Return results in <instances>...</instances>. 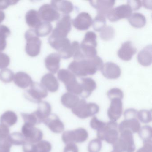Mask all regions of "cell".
I'll use <instances>...</instances> for the list:
<instances>
[{"mask_svg":"<svg viewBox=\"0 0 152 152\" xmlns=\"http://www.w3.org/2000/svg\"><path fill=\"white\" fill-rule=\"evenodd\" d=\"M22 134L26 140V143H38L43 137V133L41 130L35 126L24 124L22 128Z\"/></svg>","mask_w":152,"mask_h":152,"instance_id":"obj_10","label":"cell"},{"mask_svg":"<svg viewBox=\"0 0 152 152\" xmlns=\"http://www.w3.org/2000/svg\"><path fill=\"white\" fill-rule=\"evenodd\" d=\"M12 145L7 138L0 142V152H10Z\"/></svg>","mask_w":152,"mask_h":152,"instance_id":"obj_48","label":"cell"},{"mask_svg":"<svg viewBox=\"0 0 152 152\" xmlns=\"http://www.w3.org/2000/svg\"><path fill=\"white\" fill-rule=\"evenodd\" d=\"M150 1H142L143 6L146 8L148 9H152V2L149 3Z\"/></svg>","mask_w":152,"mask_h":152,"instance_id":"obj_53","label":"cell"},{"mask_svg":"<svg viewBox=\"0 0 152 152\" xmlns=\"http://www.w3.org/2000/svg\"><path fill=\"white\" fill-rule=\"evenodd\" d=\"M102 59L96 56L92 58L74 60L70 63L68 69L75 76L83 77L95 74L103 66Z\"/></svg>","mask_w":152,"mask_h":152,"instance_id":"obj_1","label":"cell"},{"mask_svg":"<svg viewBox=\"0 0 152 152\" xmlns=\"http://www.w3.org/2000/svg\"><path fill=\"white\" fill-rule=\"evenodd\" d=\"M10 59L7 54L0 52V69H5L9 66Z\"/></svg>","mask_w":152,"mask_h":152,"instance_id":"obj_45","label":"cell"},{"mask_svg":"<svg viewBox=\"0 0 152 152\" xmlns=\"http://www.w3.org/2000/svg\"><path fill=\"white\" fill-rule=\"evenodd\" d=\"M38 12L41 20L43 22L50 23L60 18L59 12L51 4L42 5Z\"/></svg>","mask_w":152,"mask_h":152,"instance_id":"obj_12","label":"cell"},{"mask_svg":"<svg viewBox=\"0 0 152 152\" xmlns=\"http://www.w3.org/2000/svg\"><path fill=\"white\" fill-rule=\"evenodd\" d=\"M48 95V91L41 83L34 82L30 86V88L24 93L26 99L38 104L41 102L42 99L47 97Z\"/></svg>","mask_w":152,"mask_h":152,"instance_id":"obj_8","label":"cell"},{"mask_svg":"<svg viewBox=\"0 0 152 152\" xmlns=\"http://www.w3.org/2000/svg\"><path fill=\"white\" fill-rule=\"evenodd\" d=\"M96 39V34L93 32L88 31L85 34L80 47L82 52L86 58H92L97 56Z\"/></svg>","mask_w":152,"mask_h":152,"instance_id":"obj_6","label":"cell"},{"mask_svg":"<svg viewBox=\"0 0 152 152\" xmlns=\"http://www.w3.org/2000/svg\"><path fill=\"white\" fill-rule=\"evenodd\" d=\"M106 123L99 120L96 116H94L91 120L90 126L92 129L98 131L103 129L105 126Z\"/></svg>","mask_w":152,"mask_h":152,"instance_id":"obj_44","label":"cell"},{"mask_svg":"<svg viewBox=\"0 0 152 152\" xmlns=\"http://www.w3.org/2000/svg\"><path fill=\"white\" fill-rule=\"evenodd\" d=\"M18 2V1H0V10L6 9L9 6L15 5Z\"/></svg>","mask_w":152,"mask_h":152,"instance_id":"obj_51","label":"cell"},{"mask_svg":"<svg viewBox=\"0 0 152 152\" xmlns=\"http://www.w3.org/2000/svg\"><path fill=\"white\" fill-rule=\"evenodd\" d=\"M100 71L105 78L110 80L118 79L121 73L120 66L116 64L111 62H107L104 64Z\"/></svg>","mask_w":152,"mask_h":152,"instance_id":"obj_14","label":"cell"},{"mask_svg":"<svg viewBox=\"0 0 152 152\" xmlns=\"http://www.w3.org/2000/svg\"><path fill=\"white\" fill-rule=\"evenodd\" d=\"M50 4L58 12H61L64 15H69L73 10V5L69 1H52Z\"/></svg>","mask_w":152,"mask_h":152,"instance_id":"obj_27","label":"cell"},{"mask_svg":"<svg viewBox=\"0 0 152 152\" xmlns=\"http://www.w3.org/2000/svg\"><path fill=\"white\" fill-rule=\"evenodd\" d=\"M17 121V115L13 111H7L0 117L1 124L6 125L8 127L15 125Z\"/></svg>","mask_w":152,"mask_h":152,"instance_id":"obj_32","label":"cell"},{"mask_svg":"<svg viewBox=\"0 0 152 152\" xmlns=\"http://www.w3.org/2000/svg\"><path fill=\"white\" fill-rule=\"evenodd\" d=\"M25 38L26 41V53L32 57L37 56L40 53L42 42L35 33L34 29L27 30L25 34Z\"/></svg>","mask_w":152,"mask_h":152,"instance_id":"obj_5","label":"cell"},{"mask_svg":"<svg viewBox=\"0 0 152 152\" xmlns=\"http://www.w3.org/2000/svg\"><path fill=\"white\" fill-rule=\"evenodd\" d=\"M88 137V133L85 129L79 128L73 130L66 131L62 134V140L65 144L83 143Z\"/></svg>","mask_w":152,"mask_h":152,"instance_id":"obj_9","label":"cell"},{"mask_svg":"<svg viewBox=\"0 0 152 152\" xmlns=\"http://www.w3.org/2000/svg\"><path fill=\"white\" fill-rule=\"evenodd\" d=\"M15 74L10 69L5 68L0 71V80L5 83H9L14 80Z\"/></svg>","mask_w":152,"mask_h":152,"instance_id":"obj_40","label":"cell"},{"mask_svg":"<svg viewBox=\"0 0 152 152\" xmlns=\"http://www.w3.org/2000/svg\"><path fill=\"white\" fill-rule=\"evenodd\" d=\"M137 112L134 108H129L125 110L124 113V120L137 119Z\"/></svg>","mask_w":152,"mask_h":152,"instance_id":"obj_46","label":"cell"},{"mask_svg":"<svg viewBox=\"0 0 152 152\" xmlns=\"http://www.w3.org/2000/svg\"><path fill=\"white\" fill-rule=\"evenodd\" d=\"M138 133L143 141L152 140V129L151 126L148 125L142 126Z\"/></svg>","mask_w":152,"mask_h":152,"instance_id":"obj_37","label":"cell"},{"mask_svg":"<svg viewBox=\"0 0 152 152\" xmlns=\"http://www.w3.org/2000/svg\"><path fill=\"white\" fill-rule=\"evenodd\" d=\"M40 123L43 122L51 114V105L47 101H42L39 103V107L34 112Z\"/></svg>","mask_w":152,"mask_h":152,"instance_id":"obj_25","label":"cell"},{"mask_svg":"<svg viewBox=\"0 0 152 152\" xmlns=\"http://www.w3.org/2000/svg\"><path fill=\"white\" fill-rule=\"evenodd\" d=\"M52 30V26L50 23L42 22L41 23L34 29L37 36L45 37L50 34Z\"/></svg>","mask_w":152,"mask_h":152,"instance_id":"obj_33","label":"cell"},{"mask_svg":"<svg viewBox=\"0 0 152 152\" xmlns=\"http://www.w3.org/2000/svg\"><path fill=\"white\" fill-rule=\"evenodd\" d=\"M132 12V10L129 5L123 4L112 9L108 12L107 17L111 22H117L123 18H129Z\"/></svg>","mask_w":152,"mask_h":152,"instance_id":"obj_11","label":"cell"},{"mask_svg":"<svg viewBox=\"0 0 152 152\" xmlns=\"http://www.w3.org/2000/svg\"><path fill=\"white\" fill-rule=\"evenodd\" d=\"M107 96L110 100L115 99H122L124 97V94L121 90L118 88H113L108 91Z\"/></svg>","mask_w":152,"mask_h":152,"instance_id":"obj_43","label":"cell"},{"mask_svg":"<svg viewBox=\"0 0 152 152\" xmlns=\"http://www.w3.org/2000/svg\"><path fill=\"white\" fill-rule=\"evenodd\" d=\"M64 152H79V149L75 143H68L66 144Z\"/></svg>","mask_w":152,"mask_h":152,"instance_id":"obj_52","label":"cell"},{"mask_svg":"<svg viewBox=\"0 0 152 152\" xmlns=\"http://www.w3.org/2000/svg\"><path fill=\"white\" fill-rule=\"evenodd\" d=\"M11 34L9 28L6 26L0 25V52L3 51L7 46V39Z\"/></svg>","mask_w":152,"mask_h":152,"instance_id":"obj_34","label":"cell"},{"mask_svg":"<svg viewBox=\"0 0 152 152\" xmlns=\"http://www.w3.org/2000/svg\"><path fill=\"white\" fill-rule=\"evenodd\" d=\"M5 18H6L5 13L2 10H0V24L5 20Z\"/></svg>","mask_w":152,"mask_h":152,"instance_id":"obj_54","label":"cell"},{"mask_svg":"<svg viewBox=\"0 0 152 152\" xmlns=\"http://www.w3.org/2000/svg\"><path fill=\"white\" fill-rule=\"evenodd\" d=\"M102 141L98 138L91 140L88 145V152H99L102 149Z\"/></svg>","mask_w":152,"mask_h":152,"instance_id":"obj_42","label":"cell"},{"mask_svg":"<svg viewBox=\"0 0 152 152\" xmlns=\"http://www.w3.org/2000/svg\"><path fill=\"white\" fill-rule=\"evenodd\" d=\"M152 45H149L140 51L137 55V60L144 66H148L152 64Z\"/></svg>","mask_w":152,"mask_h":152,"instance_id":"obj_26","label":"cell"},{"mask_svg":"<svg viewBox=\"0 0 152 152\" xmlns=\"http://www.w3.org/2000/svg\"><path fill=\"white\" fill-rule=\"evenodd\" d=\"M21 115L26 124L35 126L36 124H40L34 112L31 113H21Z\"/></svg>","mask_w":152,"mask_h":152,"instance_id":"obj_38","label":"cell"},{"mask_svg":"<svg viewBox=\"0 0 152 152\" xmlns=\"http://www.w3.org/2000/svg\"><path fill=\"white\" fill-rule=\"evenodd\" d=\"M72 29V19L69 15H64L56 24L50 37L54 39L66 38Z\"/></svg>","mask_w":152,"mask_h":152,"instance_id":"obj_7","label":"cell"},{"mask_svg":"<svg viewBox=\"0 0 152 152\" xmlns=\"http://www.w3.org/2000/svg\"><path fill=\"white\" fill-rule=\"evenodd\" d=\"M58 78L66 86L77 80L76 77L72 72L66 69H61L58 72Z\"/></svg>","mask_w":152,"mask_h":152,"instance_id":"obj_29","label":"cell"},{"mask_svg":"<svg viewBox=\"0 0 152 152\" xmlns=\"http://www.w3.org/2000/svg\"><path fill=\"white\" fill-rule=\"evenodd\" d=\"M80 100L78 96L68 92L63 94L61 98L62 104L69 109H72L74 107Z\"/></svg>","mask_w":152,"mask_h":152,"instance_id":"obj_28","label":"cell"},{"mask_svg":"<svg viewBox=\"0 0 152 152\" xmlns=\"http://www.w3.org/2000/svg\"><path fill=\"white\" fill-rule=\"evenodd\" d=\"M91 5L96 9L97 11V15L106 17L107 14L113 9L115 3V1H90Z\"/></svg>","mask_w":152,"mask_h":152,"instance_id":"obj_16","label":"cell"},{"mask_svg":"<svg viewBox=\"0 0 152 152\" xmlns=\"http://www.w3.org/2000/svg\"><path fill=\"white\" fill-rule=\"evenodd\" d=\"M127 4L129 5L132 10H133L139 9L141 7L142 4V1H140L132 0V1H127Z\"/></svg>","mask_w":152,"mask_h":152,"instance_id":"obj_50","label":"cell"},{"mask_svg":"<svg viewBox=\"0 0 152 152\" xmlns=\"http://www.w3.org/2000/svg\"><path fill=\"white\" fill-rule=\"evenodd\" d=\"M25 19L28 26L35 29L42 22L38 12L34 10H31L26 13Z\"/></svg>","mask_w":152,"mask_h":152,"instance_id":"obj_30","label":"cell"},{"mask_svg":"<svg viewBox=\"0 0 152 152\" xmlns=\"http://www.w3.org/2000/svg\"><path fill=\"white\" fill-rule=\"evenodd\" d=\"M61 57L58 53H53L47 56L45 59V66L52 74H55L59 71Z\"/></svg>","mask_w":152,"mask_h":152,"instance_id":"obj_22","label":"cell"},{"mask_svg":"<svg viewBox=\"0 0 152 152\" xmlns=\"http://www.w3.org/2000/svg\"><path fill=\"white\" fill-rule=\"evenodd\" d=\"M43 123L54 133H60L64 130V123L55 114H51Z\"/></svg>","mask_w":152,"mask_h":152,"instance_id":"obj_19","label":"cell"},{"mask_svg":"<svg viewBox=\"0 0 152 152\" xmlns=\"http://www.w3.org/2000/svg\"><path fill=\"white\" fill-rule=\"evenodd\" d=\"M80 83L82 89L80 96L83 98L88 97L97 87L96 81L90 78H82Z\"/></svg>","mask_w":152,"mask_h":152,"instance_id":"obj_23","label":"cell"},{"mask_svg":"<svg viewBox=\"0 0 152 152\" xmlns=\"http://www.w3.org/2000/svg\"><path fill=\"white\" fill-rule=\"evenodd\" d=\"M8 139L11 145H22L26 143V140L22 133L15 132L10 134Z\"/></svg>","mask_w":152,"mask_h":152,"instance_id":"obj_35","label":"cell"},{"mask_svg":"<svg viewBox=\"0 0 152 152\" xmlns=\"http://www.w3.org/2000/svg\"><path fill=\"white\" fill-rule=\"evenodd\" d=\"M123 113V103L121 99H115L111 100L107 110V116L110 121H116L121 118Z\"/></svg>","mask_w":152,"mask_h":152,"instance_id":"obj_15","label":"cell"},{"mask_svg":"<svg viewBox=\"0 0 152 152\" xmlns=\"http://www.w3.org/2000/svg\"><path fill=\"white\" fill-rule=\"evenodd\" d=\"M140 124L137 119L124 120L118 125V129L120 133L124 131H129L133 134L138 133L140 129Z\"/></svg>","mask_w":152,"mask_h":152,"instance_id":"obj_20","label":"cell"},{"mask_svg":"<svg viewBox=\"0 0 152 152\" xmlns=\"http://www.w3.org/2000/svg\"><path fill=\"white\" fill-rule=\"evenodd\" d=\"M137 119L143 123L147 124L152 121V112L149 110L142 109L137 112Z\"/></svg>","mask_w":152,"mask_h":152,"instance_id":"obj_39","label":"cell"},{"mask_svg":"<svg viewBox=\"0 0 152 152\" xmlns=\"http://www.w3.org/2000/svg\"><path fill=\"white\" fill-rule=\"evenodd\" d=\"M99 107L96 103H87L84 99H80L79 103L72 111L73 113L82 119L94 116L99 112Z\"/></svg>","mask_w":152,"mask_h":152,"instance_id":"obj_2","label":"cell"},{"mask_svg":"<svg viewBox=\"0 0 152 152\" xmlns=\"http://www.w3.org/2000/svg\"><path fill=\"white\" fill-rule=\"evenodd\" d=\"M106 17L103 16L97 15L92 21V26L96 31H101L106 26Z\"/></svg>","mask_w":152,"mask_h":152,"instance_id":"obj_36","label":"cell"},{"mask_svg":"<svg viewBox=\"0 0 152 152\" xmlns=\"http://www.w3.org/2000/svg\"><path fill=\"white\" fill-rule=\"evenodd\" d=\"M112 152H116V151H115V150H113V151H112Z\"/></svg>","mask_w":152,"mask_h":152,"instance_id":"obj_55","label":"cell"},{"mask_svg":"<svg viewBox=\"0 0 152 152\" xmlns=\"http://www.w3.org/2000/svg\"><path fill=\"white\" fill-rule=\"evenodd\" d=\"M137 48L130 41H126L122 44L117 52L118 57L124 61L131 60L132 56L137 53Z\"/></svg>","mask_w":152,"mask_h":152,"instance_id":"obj_18","label":"cell"},{"mask_svg":"<svg viewBox=\"0 0 152 152\" xmlns=\"http://www.w3.org/2000/svg\"><path fill=\"white\" fill-rule=\"evenodd\" d=\"M52 146L49 141L41 140L36 144L26 143L23 145V152H50Z\"/></svg>","mask_w":152,"mask_h":152,"instance_id":"obj_17","label":"cell"},{"mask_svg":"<svg viewBox=\"0 0 152 152\" xmlns=\"http://www.w3.org/2000/svg\"><path fill=\"white\" fill-rule=\"evenodd\" d=\"M10 135V129L8 127L0 124V142L8 137Z\"/></svg>","mask_w":152,"mask_h":152,"instance_id":"obj_47","label":"cell"},{"mask_svg":"<svg viewBox=\"0 0 152 152\" xmlns=\"http://www.w3.org/2000/svg\"><path fill=\"white\" fill-rule=\"evenodd\" d=\"M137 152H152V140L143 141V147Z\"/></svg>","mask_w":152,"mask_h":152,"instance_id":"obj_49","label":"cell"},{"mask_svg":"<svg viewBox=\"0 0 152 152\" xmlns=\"http://www.w3.org/2000/svg\"><path fill=\"white\" fill-rule=\"evenodd\" d=\"M41 84L51 92H56L59 88L58 81L53 74L50 73L44 75L41 80Z\"/></svg>","mask_w":152,"mask_h":152,"instance_id":"obj_21","label":"cell"},{"mask_svg":"<svg viewBox=\"0 0 152 152\" xmlns=\"http://www.w3.org/2000/svg\"><path fill=\"white\" fill-rule=\"evenodd\" d=\"M100 32V37L104 41L110 40L114 36V29L111 26H106Z\"/></svg>","mask_w":152,"mask_h":152,"instance_id":"obj_41","label":"cell"},{"mask_svg":"<svg viewBox=\"0 0 152 152\" xmlns=\"http://www.w3.org/2000/svg\"><path fill=\"white\" fill-rule=\"evenodd\" d=\"M118 127L116 121H110L106 123L103 129L97 131V138L113 145L119 137Z\"/></svg>","mask_w":152,"mask_h":152,"instance_id":"obj_3","label":"cell"},{"mask_svg":"<svg viewBox=\"0 0 152 152\" xmlns=\"http://www.w3.org/2000/svg\"><path fill=\"white\" fill-rule=\"evenodd\" d=\"M128 21L132 26L137 28H142L146 23L145 16L139 13L132 14L128 18Z\"/></svg>","mask_w":152,"mask_h":152,"instance_id":"obj_31","label":"cell"},{"mask_svg":"<svg viewBox=\"0 0 152 152\" xmlns=\"http://www.w3.org/2000/svg\"><path fill=\"white\" fill-rule=\"evenodd\" d=\"M113 150L117 152H133L135 150L133 134L129 131L120 133L118 140L113 145Z\"/></svg>","mask_w":152,"mask_h":152,"instance_id":"obj_4","label":"cell"},{"mask_svg":"<svg viewBox=\"0 0 152 152\" xmlns=\"http://www.w3.org/2000/svg\"><path fill=\"white\" fill-rule=\"evenodd\" d=\"M14 81L18 87L23 89L30 87L33 83L31 77L28 74L23 72H18L15 74Z\"/></svg>","mask_w":152,"mask_h":152,"instance_id":"obj_24","label":"cell"},{"mask_svg":"<svg viewBox=\"0 0 152 152\" xmlns=\"http://www.w3.org/2000/svg\"><path fill=\"white\" fill-rule=\"evenodd\" d=\"M91 16L86 12L80 13L72 21V24L75 28L80 31L88 30L92 25Z\"/></svg>","mask_w":152,"mask_h":152,"instance_id":"obj_13","label":"cell"}]
</instances>
